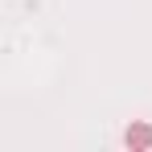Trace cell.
I'll use <instances>...</instances> for the list:
<instances>
[{"instance_id":"obj_1","label":"cell","mask_w":152,"mask_h":152,"mask_svg":"<svg viewBox=\"0 0 152 152\" xmlns=\"http://www.w3.org/2000/svg\"><path fill=\"white\" fill-rule=\"evenodd\" d=\"M127 148H152V127L148 124L127 127Z\"/></svg>"}]
</instances>
